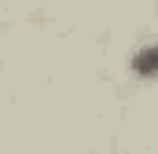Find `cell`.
Listing matches in <instances>:
<instances>
[{"instance_id": "cell-1", "label": "cell", "mask_w": 158, "mask_h": 154, "mask_svg": "<svg viewBox=\"0 0 158 154\" xmlns=\"http://www.w3.org/2000/svg\"><path fill=\"white\" fill-rule=\"evenodd\" d=\"M155 51H158V48H151V44H147V48L132 59V70H136L140 77H151V74H155Z\"/></svg>"}]
</instances>
